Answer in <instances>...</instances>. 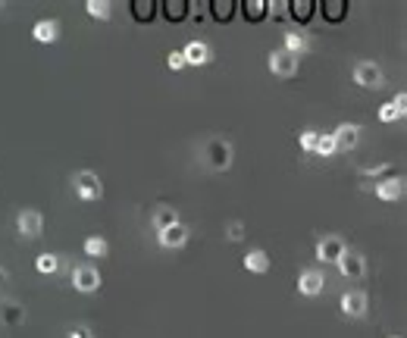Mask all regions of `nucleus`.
<instances>
[{
  "label": "nucleus",
  "instance_id": "nucleus-1",
  "mask_svg": "<svg viewBox=\"0 0 407 338\" xmlns=\"http://www.w3.org/2000/svg\"><path fill=\"white\" fill-rule=\"evenodd\" d=\"M201 160H204V167H207L210 172H226L232 163H235V147H232L229 138H223V135H213V138L204 141Z\"/></svg>",
  "mask_w": 407,
  "mask_h": 338
},
{
  "label": "nucleus",
  "instance_id": "nucleus-2",
  "mask_svg": "<svg viewBox=\"0 0 407 338\" xmlns=\"http://www.w3.org/2000/svg\"><path fill=\"white\" fill-rule=\"evenodd\" d=\"M69 185H72V191L78 194V200H100L104 198V182H100V176L94 169H78V172H72V179H69Z\"/></svg>",
  "mask_w": 407,
  "mask_h": 338
},
{
  "label": "nucleus",
  "instance_id": "nucleus-3",
  "mask_svg": "<svg viewBox=\"0 0 407 338\" xmlns=\"http://www.w3.org/2000/svg\"><path fill=\"white\" fill-rule=\"evenodd\" d=\"M351 78H354V85H360V88H367V91H379L382 82H385L379 63H373V60H358V63H354Z\"/></svg>",
  "mask_w": 407,
  "mask_h": 338
},
{
  "label": "nucleus",
  "instance_id": "nucleus-4",
  "mask_svg": "<svg viewBox=\"0 0 407 338\" xmlns=\"http://www.w3.org/2000/svg\"><path fill=\"white\" fill-rule=\"evenodd\" d=\"M16 232L23 235L25 241H35L41 232H45V213H41V210H32V207L19 210V217H16Z\"/></svg>",
  "mask_w": 407,
  "mask_h": 338
},
{
  "label": "nucleus",
  "instance_id": "nucleus-5",
  "mask_svg": "<svg viewBox=\"0 0 407 338\" xmlns=\"http://www.w3.org/2000/svg\"><path fill=\"white\" fill-rule=\"evenodd\" d=\"M266 66H270V73L276 78H295L297 76V56L285 54V50H270L266 54Z\"/></svg>",
  "mask_w": 407,
  "mask_h": 338
},
{
  "label": "nucleus",
  "instance_id": "nucleus-6",
  "mask_svg": "<svg viewBox=\"0 0 407 338\" xmlns=\"http://www.w3.org/2000/svg\"><path fill=\"white\" fill-rule=\"evenodd\" d=\"M72 289L82 291V294H94V291H98V289H100V272H98V266H91V263L76 266V270H72Z\"/></svg>",
  "mask_w": 407,
  "mask_h": 338
},
{
  "label": "nucleus",
  "instance_id": "nucleus-7",
  "mask_svg": "<svg viewBox=\"0 0 407 338\" xmlns=\"http://www.w3.org/2000/svg\"><path fill=\"white\" fill-rule=\"evenodd\" d=\"M345 251H348V244L341 235H323V239L317 241V260L319 263H338Z\"/></svg>",
  "mask_w": 407,
  "mask_h": 338
},
{
  "label": "nucleus",
  "instance_id": "nucleus-8",
  "mask_svg": "<svg viewBox=\"0 0 407 338\" xmlns=\"http://www.w3.org/2000/svg\"><path fill=\"white\" fill-rule=\"evenodd\" d=\"M336 266H338L341 276H345V279H354V282L367 276V257H363L360 251H351V248H348Z\"/></svg>",
  "mask_w": 407,
  "mask_h": 338
},
{
  "label": "nucleus",
  "instance_id": "nucleus-9",
  "mask_svg": "<svg viewBox=\"0 0 407 338\" xmlns=\"http://www.w3.org/2000/svg\"><path fill=\"white\" fill-rule=\"evenodd\" d=\"M367 310H370L367 291L351 289V291L341 294V313H345V316H351V320H360V316H367Z\"/></svg>",
  "mask_w": 407,
  "mask_h": 338
},
{
  "label": "nucleus",
  "instance_id": "nucleus-10",
  "mask_svg": "<svg viewBox=\"0 0 407 338\" xmlns=\"http://www.w3.org/2000/svg\"><path fill=\"white\" fill-rule=\"evenodd\" d=\"M188 239H191V229L185 226V222H176V226H170L166 232H157V244L166 251H179L185 248Z\"/></svg>",
  "mask_w": 407,
  "mask_h": 338
},
{
  "label": "nucleus",
  "instance_id": "nucleus-11",
  "mask_svg": "<svg viewBox=\"0 0 407 338\" xmlns=\"http://www.w3.org/2000/svg\"><path fill=\"white\" fill-rule=\"evenodd\" d=\"M376 198L385 200V204H395V200L404 198V176H385L373 185Z\"/></svg>",
  "mask_w": 407,
  "mask_h": 338
},
{
  "label": "nucleus",
  "instance_id": "nucleus-12",
  "mask_svg": "<svg viewBox=\"0 0 407 338\" xmlns=\"http://www.w3.org/2000/svg\"><path fill=\"white\" fill-rule=\"evenodd\" d=\"M363 128L358 126V122H341V126H336V132H332V138H336L338 150H354L360 141Z\"/></svg>",
  "mask_w": 407,
  "mask_h": 338
},
{
  "label": "nucleus",
  "instance_id": "nucleus-13",
  "mask_svg": "<svg viewBox=\"0 0 407 338\" xmlns=\"http://www.w3.org/2000/svg\"><path fill=\"white\" fill-rule=\"evenodd\" d=\"M182 56H185V66H207L213 60V50H210V44H204V41H188L182 47Z\"/></svg>",
  "mask_w": 407,
  "mask_h": 338
},
{
  "label": "nucleus",
  "instance_id": "nucleus-14",
  "mask_svg": "<svg viewBox=\"0 0 407 338\" xmlns=\"http://www.w3.org/2000/svg\"><path fill=\"white\" fill-rule=\"evenodd\" d=\"M323 289H326V276L319 270H304L301 276H297V291H301L304 298H317Z\"/></svg>",
  "mask_w": 407,
  "mask_h": 338
},
{
  "label": "nucleus",
  "instance_id": "nucleus-15",
  "mask_svg": "<svg viewBox=\"0 0 407 338\" xmlns=\"http://www.w3.org/2000/svg\"><path fill=\"white\" fill-rule=\"evenodd\" d=\"M32 38L38 41V44H57V41H60V23H57V19H38V23L32 25Z\"/></svg>",
  "mask_w": 407,
  "mask_h": 338
},
{
  "label": "nucleus",
  "instance_id": "nucleus-16",
  "mask_svg": "<svg viewBox=\"0 0 407 338\" xmlns=\"http://www.w3.org/2000/svg\"><path fill=\"white\" fill-rule=\"evenodd\" d=\"M179 219V210H172L170 204H157L154 210H151V226H154V232H166L170 226H176Z\"/></svg>",
  "mask_w": 407,
  "mask_h": 338
},
{
  "label": "nucleus",
  "instance_id": "nucleus-17",
  "mask_svg": "<svg viewBox=\"0 0 407 338\" xmlns=\"http://www.w3.org/2000/svg\"><path fill=\"white\" fill-rule=\"evenodd\" d=\"M404 107H407V95L401 91V95H395L391 100H385V104L379 107V122H398L404 119Z\"/></svg>",
  "mask_w": 407,
  "mask_h": 338
},
{
  "label": "nucleus",
  "instance_id": "nucleus-18",
  "mask_svg": "<svg viewBox=\"0 0 407 338\" xmlns=\"http://www.w3.org/2000/svg\"><path fill=\"white\" fill-rule=\"evenodd\" d=\"M270 266H273V260H270V254H266L264 248H251L248 254H244V270L248 272L264 276V272H270Z\"/></svg>",
  "mask_w": 407,
  "mask_h": 338
},
{
  "label": "nucleus",
  "instance_id": "nucleus-19",
  "mask_svg": "<svg viewBox=\"0 0 407 338\" xmlns=\"http://www.w3.org/2000/svg\"><path fill=\"white\" fill-rule=\"evenodd\" d=\"M0 320H4L10 329L23 326V322H25V307L19 304V301H0Z\"/></svg>",
  "mask_w": 407,
  "mask_h": 338
},
{
  "label": "nucleus",
  "instance_id": "nucleus-20",
  "mask_svg": "<svg viewBox=\"0 0 407 338\" xmlns=\"http://www.w3.org/2000/svg\"><path fill=\"white\" fill-rule=\"evenodd\" d=\"M282 50L292 56H301L304 50H310V38L307 32H301V28H292V32H285V44H282Z\"/></svg>",
  "mask_w": 407,
  "mask_h": 338
},
{
  "label": "nucleus",
  "instance_id": "nucleus-21",
  "mask_svg": "<svg viewBox=\"0 0 407 338\" xmlns=\"http://www.w3.org/2000/svg\"><path fill=\"white\" fill-rule=\"evenodd\" d=\"M85 13H88L91 19L107 23V19L113 16V4H110V0H85Z\"/></svg>",
  "mask_w": 407,
  "mask_h": 338
},
{
  "label": "nucleus",
  "instance_id": "nucleus-22",
  "mask_svg": "<svg viewBox=\"0 0 407 338\" xmlns=\"http://www.w3.org/2000/svg\"><path fill=\"white\" fill-rule=\"evenodd\" d=\"M82 251L98 260V257H107V254H110V244H107L104 235H88V239H85V244H82Z\"/></svg>",
  "mask_w": 407,
  "mask_h": 338
},
{
  "label": "nucleus",
  "instance_id": "nucleus-23",
  "mask_svg": "<svg viewBox=\"0 0 407 338\" xmlns=\"http://www.w3.org/2000/svg\"><path fill=\"white\" fill-rule=\"evenodd\" d=\"M314 154H317V157H323V160H329V157H336V154H338V145H336V138H332V132H319Z\"/></svg>",
  "mask_w": 407,
  "mask_h": 338
},
{
  "label": "nucleus",
  "instance_id": "nucleus-24",
  "mask_svg": "<svg viewBox=\"0 0 407 338\" xmlns=\"http://www.w3.org/2000/svg\"><path fill=\"white\" fill-rule=\"evenodd\" d=\"M35 270H38L41 276H54V272L60 270V257L57 254H38L35 257Z\"/></svg>",
  "mask_w": 407,
  "mask_h": 338
},
{
  "label": "nucleus",
  "instance_id": "nucleus-25",
  "mask_svg": "<svg viewBox=\"0 0 407 338\" xmlns=\"http://www.w3.org/2000/svg\"><path fill=\"white\" fill-rule=\"evenodd\" d=\"M317 138H319V132L317 128H304L301 135H297V145H301L304 154H314V147H317Z\"/></svg>",
  "mask_w": 407,
  "mask_h": 338
},
{
  "label": "nucleus",
  "instance_id": "nucleus-26",
  "mask_svg": "<svg viewBox=\"0 0 407 338\" xmlns=\"http://www.w3.org/2000/svg\"><path fill=\"white\" fill-rule=\"evenodd\" d=\"M166 66H170L172 73H182V69H185V56H182V50H170V54H166Z\"/></svg>",
  "mask_w": 407,
  "mask_h": 338
},
{
  "label": "nucleus",
  "instance_id": "nucleus-27",
  "mask_svg": "<svg viewBox=\"0 0 407 338\" xmlns=\"http://www.w3.org/2000/svg\"><path fill=\"white\" fill-rule=\"evenodd\" d=\"M226 235H229V241H242L244 239V222L242 219H232L229 226H226Z\"/></svg>",
  "mask_w": 407,
  "mask_h": 338
},
{
  "label": "nucleus",
  "instance_id": "nucleus-28",
  "mask_svg": "<svg viewBox=\"0 0 407 338\" xmlns=\"http://www.w3.org/2000/svg\"><path fill=\"white\" fill-rule=\"evenodd\" d=\"M66 338H94V329L85 326V322H76V326H69Z\"/></svg>",
  "mask_w": 407,
  "mask_h": 338
},
{
  "label": "nucleus",
  "instance_id": "nucleus-29",
  "mask_svg": "<svg viewBox=\"0 0 407 338\" xmlns=\"http://www.w3.org/2000/svg\"><path fill=\"white\" fill-rule=\"evenodd\" d=\"M391 167L389 163H379V167H363L360 169V176H370V179H376V176H382V172H389Z\"/></svg>",
  "mask_w": 407,
  "mask_h": 338
},
{
  "label": "nucleus",
  "instance_id": "nucleus-30",
  "mask_svg": "<svg viewBox=\"0 0 407 338\" xmlns=\"http://www.w3.org/2000/svg\"><path fill=\"white\" fill-rule=\"evenodd\" d=\"M270 16H276V19L288 16V4H282V0H276V4H270Z\"/></svg>",
  "mask_w": 407,
  "mask_h": 338
},
{
  "label": "nucleus",
  "instance_id": "nucleus-31",
  "mask_svg": "<svg viewBox=\"0 0 407 338\" xmlns=\"http://www.w3.org/2000/svg\"><path fill=\"white\" fill-rule=\"evenodd\" d=\"M6 282H10V272H6V266H0V289H4Z\"/></svg>",
  "mask_w": 407,
  "mask_h": 338
},
{
  "label": "nucleus",
  "instance_id": "nucleus-32",
  "mask_svg": "<svg viewBox=\"0 0 407 338\" xmlns=\"http://www.w3.org/2000/svg\"><path fill=\"white\" fill-rule=\"evenodd\" d=\"M389 338H401V335H389Z\"/></svg>",
  "mask_w": 407,
  "mask_h": 338
}]
</instances>
